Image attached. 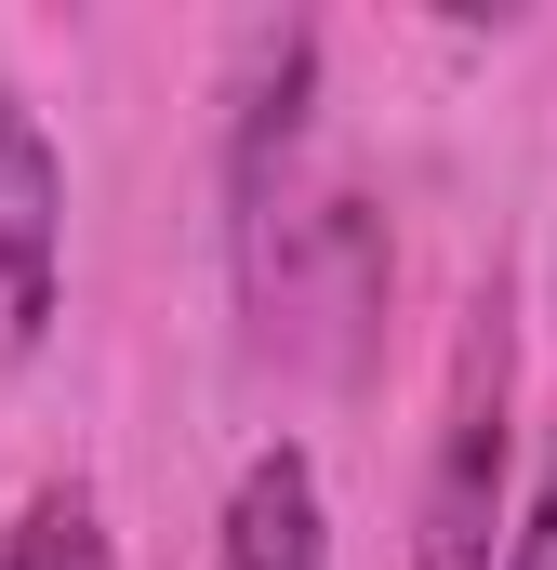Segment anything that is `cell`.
Here are the masks:
<instances>
[{
  "instance_id": "6da1fadb",
  "label": "cell",
  "mask_w": 557,
  "mask_h": 570,
  "mask_svg": "<svg viewBox=\"0 0 557 570\" xmlns=\"http://www.w3.org/2000/svg\"><path fill=\"white\" fill-rule=\"evenodd\" d=\"M505 464H518V332L478 292L465 345H451V399H438V451H424V518L412 570H505Z\"/></svg>"
},
{
  "instance_id": "7a4b0ae2",
  "label": "cell",
  "mask_w": 557,
  "mask_h": 570,
  "mask_svg": "<svg viewBox=\"0 0 557 570\" xmlns=\"http://www.w3.org/2000/svg\"><path fill=\"white\" fill-rule=\"evenodd\" d=\"M53 279H67V159L40 134V107L0 80V332L13 345L53 332Z\"/></svg>"
},
{
  "instance_id": "3957f363",
  "label": "cell",
  "mask_w": 557,
  "mask_h": 570,
  "mask_svg": "<svg viewBox=\"0 0 557 570\" xmlns=\"http://www.w3.org/2000/svg\"><path fill=\"white\" fill-rule=\"evenodd\" d=\"M305 80H319V40L278 27L253 53V94H240V146H226V199H240V266L266 279V213H278V173H292V134H305Z\"/></svg>"
},
{
  "instance_id": "277c9868",
  "label": "cell",
  "mask_w": 557,
  "mask_h": 570,
  "mask_svg": "<svg viewBox=\"0 0 557 570\" xmlns=\"http://www.w3.org/2000/svg\"><path fill=\"white\" fill-rule=\"evenodd\" d=\"M213 570H332V518H319V464L278 438L240 464L226 491V531H213Z\"/></svg>"
},
{
  "instance_id": "5b68a950",
  "label": "cell",
  "mask_w": 557,
  "mask_h": 570,
  "mask_svg": "<svg viewBox=\"0 0 557 570\" xmlns=\"http://www.w3.org/2000/svg\"><path fill=\"white\" fill-rule=\"evenodd\" d=\"M0 570H120V558H107V518H94V491H27V518H13Z\"/></svg>"
},
{
  "instance_id": "8992f818",
  "label": "cell",
  "mask_w": 557,
  "mask_h": 570,
  "mask_svg": "<svg viewBox=\"0 0 557 570\" xmlns=\"http://www.w3.org/2000/svg\"><path fill=\"white\" fill-rule=\"evenodd\" d=\"M505 570H557V438H545V478H531L518 531H505Z\"/></svg>"
}]
</instances>
